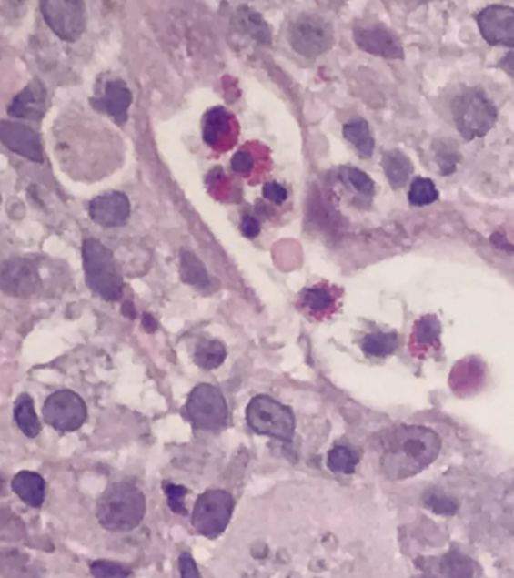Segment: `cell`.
<instances>
[{
	"label": "cell",
	"mask_w": 514,
	"mask_h": 578,
	"mask_svg": "<svg viewBox=\"0 0 514 578\" xmlns=\"http://www.w3.org/2000/svg\"><path fill=\"white\" fill-rule=\"evenodd\" d=\"M177 565H179L181 578H202L197 563H196L190 553H182L179 559H177Z\"/></svg>",
	"instance_id": "cell-40"
},
{
	"label": "cell",
	"mask_w": 514,
	"mask_h": 578,
	"mask_svg": "<svg viewBox=\"0 0 514 578\" xmlns=\"http://www.w3.org/2000/svg\"><path fill=\"white\" fill-rule=\"evenodd\" d=\"M43 288V278L35 259L13 257L0 262V291L14 299H29Z\"/></svg>",
	"instance_id": "cell-11"
},
{
	"label": "cell",
	"mask_w": 514,
	"mask_h": 578,
	"mask_svg": "<svg viewBox=\"0 0 514 578\" xmlns=\"http://www.w3.org/2000/svg\"><path fill=\"white\" fill-rule=\"evenodd\" d=\"M234 497L226 490H207L196 501L191 524L199 535L216 540L229 526L234 513Z\"/></svg>",
	"instance_id": "cell-7"
},
{
	"label": "cell",
	"mask_w": 514,
	"mask_h": 578,
	"mask_svg": "<svg viewBox=\"0 0 514 578\" xmlns=\"http://www.w3.org/2000/svg\"><path fill=\"white\" fill-rule=\"evenodd\" d=\"M142 326L147 333H154L158 329V322L156 318L152 317L151 313H145L142 318Z\"/></svg>",
	"instance_id": "cell-43"
},
{
	"label": "cell",
	"mask_w": 514,
	"mask_h": 578,
	"mask_svg": "<svg viewBox=\"0 0 514 578\" xmlns=\"http://www.w3.org/2000/svg\"><path fill=\"white\" fill-rule=\"evenodd\" d=\"M441 336V322L435 315H426L415 322L411 335V351L419 356V351H426V348L439 345Z\"/></svg>",
	"instance_id": "cell-26"
},
{
	"label": "cell",
	"mask_w": 514,
	"mask_h": 578,
	"mask_svg": "<svg viewBox=\"0 0 514 578\" xmlns=\"http://www.w3.org/2000/svg\"><path fill=\"white\" fill-rule=\"evenodd\" d=\"M47 26L66 43H74L86 29L85 4L80 0H44L39 4Z\"/></svg>",
	"instance_id": "cell-10"
},
{
	"label": "cell",
	"mask_w": 514,
	"mask_h": 578,
	"mask_svg": "<svg viewBox=\"0 0 514 578\" xmlns=\"http://www.w3.org/2000/svg\"><path fill=\"white\" fill-rule=\"evenodd\" d=\"M181 278L184 282L191 287L207 288L209 285V274L207 269L190 250H182L181 253Z\"/></svg>",
	"instance_id": "cell-31"
},
{
	"label": "cell",
	"mask_w": 514,
	"mask_h": 578,
	"mask_svg": "<svg viewBox=\"0 0 514 578\" xmlns=\"http://www.w3.org/2000/svg\"><path fill=\"white\" fill-rule=\"evenodd\" d=\"M146 513V497L135 483H110L96 502V520L104 531L126 533L140 526Z\"/></svg>",
	"instance_id": "cell-2"
},
{
	"label": "cell",
	"mask_w": 514,
	"mask_h": 578,
	"mask_svg": "<svg viewBox=\"0 0 514 578\" xmlns=\"http://www.w3.org/2000/svg\"><path fill=\"white\" fill-rule=\"evenodd\" d=\"M408 199H409V204L414 205V207H426V205L433 204L439 199V192H438L437 186L432 179L419 177L412 181Z\"/></svg>",
	"instance_id": "cell-33"
},
{
	"label": "cell",
	"mask_w": 514,
	"mask_h": 578,
	"mask_svg": "<svg viewBox=\"0 0 514 578\" xmlns=\"http://www.w3.org/2000/svg\"><path fill=\"white\" fill-rule=\"evenodd\" d=\"M227 351L221 340H202L196 347L195 363L202 370H212L220 368L225 363Z\"/></svg>",
	"instance_id": "cell-28"
},
{
	"label": "cell",
	"mask_w": 514,
	"mask_h": 578,
	"mask_svg": "<svg viewBox=\"0 0 514 578\" xmlns=\"http://www.w3.org/2000/svg\"><path fill=\"white\" fill-rule=\"evenodd\" d=\"M354 39L357 46L363 48L364 52L388 57V59H402L403 57L402 44L387 27H357L354 31Z\"/></svg>",
	"instance_id": "cell-19"
},
{
	"label": "cell",
	"mask_w": 514,
	"mask_h": 578,
	"mask_svg": "<svg viewBox=\"0 0 514 578\" xmlns=\"http://www.w3.org/2000/svg\"><path fill=\"white\" fill-rule=\"evenodd\" d=\"M246 419L256 434L268 435L281 441L294 439L297 428L294 411L271 396H255L247 405Z\"/></svg>",
	"instance_id": "cell-5"
},
{
	"label": "cell",
	"mask_w": 514,
	"mask_h": 578,
	"mask_svg": "<svg viewBox=\"0 0 514 578\" xmlns=\"http://www.w3.org/2000/svg\"><path fill=\"white\" fill-rule=\"evenodd\" d=\"M92 107L100 114L113 117L116 124L122 126L128 119V109L133 103V94L124 80H110L104 85L101 96H92Z\"/></svg>",
	"instance_id": "cell-17"
},
{
	"label": "cell",
	"mask_w": 514,
	"mask_h": 578,
	"mask_svg": "<svg viewBox=\"0 0 514 578\" xmlns=\"http://www.w3.org/2000/svg\"><path fill=\"white\" fill-rule=\"evenodd\" d=\"M241 232L244 237L247 238H256L257 235L260 234V223L255 216H250V214H247L244 216L241 220Z\"/></svg>",
	"instance_id": "cell-41"
},
{
	"label": "cell",
	"mask_w": 514,
	"mask_h": 578,
	"mask_svg": "<svg viewBox=\"0 0 514 578\" xmlns=\"http://www.w3.org/2000/svg\"><path fill=\"white\" fill-rule=\"evenodd\" d=\"M287 41L301 56L315 59L333 47L334 29L319 14H299L287 26Z\"/></svg>",
	"instance_id": "cell-6"
},
{
	"label": "cell",
	"mask_w": 514,
	"mask_h": 578,
	"mask_svg": "<svg viewBox=\"0 0 514 578\" xmlns=\"http://www.w3.org/2000/svg\"><path fill=\"white\" fill-rule=\"evenodd\" d=\"M43 418L57 432H74L86 423L87 405L76 391L62 389L44 401Z\"/></svg>",
	"instance_id": "cell-9"
},
{
	"label": "cell",
	"mask_w": 514,
	"mask_h": 578,
	"mask_svg": "<svg viewBox=\"0 0 514 578\" xmlns=\"http://www.w3.org/2000/svg\"><path fill=\"white\" fill-rule=\"evenodd\" d=\"M0 202H2V196H0Z\"/></svg>",
	"instance_id": "cell-45"
},
{
	"label": "cell",
	"mask_w": 514,
	"mask_h": 578,
	"mask_svg": "<svg viewBox=\"0 0 514 578\" xmlns=\"http://www.w3.org/2000/svg\"><path fill=\"white\" fill-rule=\"evenodd\" d=\"M343 291L328 282L316 283L306 288L298 297L299 310L313 319H327L333 317L340 308Z\"/></svg>",
	"instance_id": "cell-15"
},
{
	"label": "cell",
	"mask_w": 514,
	"mask_h": 578,
	"mask_svg": "<svg viewBox=\"0 0 514 578\" xmlns=\"http://www.w3.org/2000/svg\"><path fill=\"white\" fill-rule=\"evenodd\" d=\"M481 36L490 46L514 47V8L506 5H490L477 14Z\"/></svg>",
	"instance_id": "cell-13"
},
{
	"label": "cell",
	"mask_w": 514,
	"mask_h": 578,
	"mask_svg": "<svg viewBox=\"0 0 514 578\" xmlns=\"http://www.w3.org/2000/svg\"><path fill=\"white\" fill-rule=\"evenodd\" d=\"M186 418L197 430L220 431L227 422V404L220 389L212 384L196 386L188 395Z\"/></svg>",
	"instance_id": "cell-8"
},
{
	"label": "cell",
	"mask_w": 514,
	"mask_h": 578,
	"mask_svg": "<svg viewBox=\"0 0 514 578\" xmlns=\"http://www.w3.org/2000/svg\"><path fill=\"white\" fill-rule=\"evenodd\" d=\"M343 136L349 142L361 158H370L375 151V137L366 119L357 117L350 119L343 126Z\"/></svg>",
	"instance_id": "cell-25"
},
{
	"label": "cell",
	"mask_w": 514,
	"mask_h": 578,
	"mask_svg": "<svg viewBox=\"0 0 514 578\" xmlns=\"http://www.w3.org/2000/svg\"><path fill=\"white\" fill-rule=\"evenodd\" d=\"M83 270L87 287L103 300L119 301L124 296V278L112 250L100 239L86 238L82 246Z\"/></svg>",
	"instance_id": "cell-3"
},
{
	"label": "cell",
	"mask_w": 514,
	"mask_h": 578,
	"mask_svg": "<svg viewBox=\"0 0 514 578\" xmlns=\"http://www.w3.org/2000/svg\"><path fill=\"white\" fill-rule=\"evenodd\" d=\"M358 461V455L352 449L346 448V446H334L328 452V458H327V465L334 473H354Z\"/></svg>",
	"instance_id": "cell-32"
},
{
	"label": "cell",
	"mask_w": 514,
	"mask_h": 578,
	"mask_svg": "<svg viewBox=\"0 0 514 578\" xmlns=\"http://www.w3.org/2000/svg\"><path fill=\"white\" fill-rule=\"evenodd\" d=\"M47 114V87L39 78H34L9 103L8 115L15 119L39 121Z\"/></svg>",
	"instance_id": "cell-18"
},
{
	"label": "cell",
	"mask_w": 514,
	"mask_h": 578,
	"mask_svg": "<svg viewBox=\"0 0 514 578\" xmlns=\"http://www.w3.org/2000/svg\"><path fill=\"white\" fill-rule=\"evenodd\" d=\"M454 127L465 140L479 139L492 130L498 110L488 94L479 86L463 87L451 101Z\"/></svg>",
	"instance_id": "cell-4"
},
{
	"label": "cell",
	"mask_w": 514,
	"mask_h": 578,
	"mask_svg": "<svg viewBox=\"0 0 514 578\" xmlns=\"http://www.w3.org/2000/svg\"><path fill=\"white\" fill-rule=\"evenodd\" d=\"M423 502L426 504V508L430 509L435 513H439V515L451 517V515L458 512V502L454 501L453 497L447 496L444 492H426Z\"/></svg>",
	"instance_id": "cell-35"
},
{
	"label": "cell",
	"mask_w": 514,
	"mask_h": 578,
	"mask_svg": "<svg viewBox=\"0 0 514 578\" xmlns=\"http://www.w3.org/2000/svg\"><path fill=\"white\" fill-rule=\"evenodd\" d=\"M207 188L217 199L226 200L230 192L229 179L226 178L225 172L220 167H216L207 175Z\"/></svg>",
	"instance_id": "cell-37"
},
{
	"label": "cell",
	"mask_w": 514,
	"mask_h": 578,
	"mask_svg": "<svg viewBox=\"0 0 514 578\" xmlns=\"http://www.w3.org/2000/svg\"><path fill=\"white\" fill-rule=\"evenodd\" d=\"M14 422L18 426V430L27 439H36L41 434V422L38 414L35 411L34 398L29 393L18 395L15 404H14Z\"/></svg>",
	"instance_id": "cell-23"
},
{
	"label": "cell",
	"mask_w": 514,
	"mask_h": 578,
	"mask_svg": "<svg viewBox=\"0 0 514 578\" xmlns=\"http://www.w3.org/2000/svg\"><path fill=\"white\" fill-rule=\"evenodd\" d=\"M0 142L17 156L34 163H43V142L38 133L17 121H0Z\"/></svg>",
	"instance_id": "cell-14"
},
{
	"label": "cell",
	"mask_w": 514,
	"mask_h": 578,
	"mask_svg": "<svg viewBox=\"0 0 514 578\" xmlns=\"http://www.w3.org/2000/svg\"><path fill=\"white\" fill-rule=\"evenodd\" d=\"M338 178L346 188L357 192V196L364 200V204L372 202L373 196L377 193V186L366 172L355 166H343L338 170Z\"/></svg>",
	"instance_id": "cell-27"
},
{
	"label": "cell",
	"mask_w": 514,
	"mask_h": 578,
	"mask_svg": "<svg viewBox=\"0 0 514 578\" xmlns=\"http://www.w3.org/2000/svg\"><path fill=\"white\" fill-rule=\"evenodd\" d=\"M476 570V562L459 552L447 553L439 562V571L444 578H472Z\"/></svg>",
	"instance_id": "cell-29"
},
{
	"label": "cell",
	"mask_w": 514,
	"mask_h": 578,
	"mask_svg": "<svg viewBox=\"0 0 514 578\" xmlns=\"http://www.w3.org/2000/svg\"><path fill=\"white\" fill-rule=\"evenodd\" d=\"M232 23H234V26L239 32L247 34L257 43L269 44L271 39H273V32H271V27H269L267 20L257 11L247 6V5H241L235 11Z\"/></svg>",
	"instance_id": "cell-22"
},
{
	"label": "cell",
	"mask_w": 514,
	"mask_h": 578,
	"mask_svg": "<svg viewBox=\"0 0 514 578\" xmlns=\"http://www.w3.org/2000/svg\"><path fill=\"white\" fill-rule=\"evenodd\" d=\"M205 144L217 153H226L238 142L239 124L237 117L225 107L207 110L202 122Z\"/></svg>",
	"instance_id": "cell-12"
},
{
	"label": "cell",
	"mask_w": 514,
	"mask_h": 578,
	"mask_svg": "<svg viewBox=\"0 0 514 578\" xmlns=\"http://www.w3.org/2000/svg\"><path fill=\"white\" fill-rule=\"evenodd\" d=\"M442 440L423 425L389 426L379 435L380 469L389 481L414 478L437 461Z\"/></svg>",
	"instance_id": "cell-1"
},
{
	"label": "cell",
	"mask_w": 514,
	"mask_h": 578,
	"mask_svg": "<svg viewBox=\"0 0 514 578\" xmlns=\"http://www.w3.org/2000/svg\"><path fill=\"white\" fill-rule=\"evenodd\" d=\"M398 348V333H385V331H375L370 335L364 336L361 340V350L368 356L384 359V357L393 354Z\"/></svg>",
	"instance_id": "cell-30"
},
{
	"label": "cell",
	"mask_w": 514,
	"mask_h": 578,
	"mask_svg": "<svg viewBox=\"0 0 514 578\" xmlns=\"http://www.w3.org/2000/svg\"><path fill=\"white\" fill-rule=\"evenodd\" d=\"M499 68L506 71L507 75L510 76L514 80V50L507 53L506 56L502 57L499 61Z\"/></svg>",
	"instance_id": "cell-42"
},
{
	"label": "cell",
	"mask_w": 514,
	"mask_h": 578,
	"mask_svg": "<svg viewBox=\"0 0 514 578\" xmlns=\"http://www.w3.org/2000/svg\"><path fill=\"white\" fill-rule=\"evenodd\" d=\"M380 165H382L385 177L393 188H402L409 181L412 172H414L412 161L398 149L387 151L382 157Z\"/></svg>",
	"instance_id": "cell-24"
},
{
	"label": "cell",
	"mask_w": 514,
	"mask_h": 578,
	"mask_svg": "<svg viewBox=\"0 0 514 578\" xmlns=\"http://www.w3.org/2000/svg\"><path fill=\"white\" fill-rule=\"evenodd\" d=\"M89 570L94 578H128L131 575L130 565L106 559L92 562Z\"/></svg>",
	"instance_id": "cell-34"
},
{
	"label": "cell",
	"mask_w": 514,
	"mask_h": 578,
	"mask_svg": "<svg viewBox=\"0 0 514 578\" xmlns=\"http://www.w3.org/2000/svg\"><path fill=\"white\" fill-rule=\"evenodd\" d=\"M262 193H264L265 200H268V202L274 205H283L286 200H287V198H289L287 188H286L285 186H281L280 183H276V181L265 183Z\"/></svg>",
	"instance_id": "cell-39"
},
{
	"label": "cell",
	"mask_w": 514,
	"mask_h": 578,
	"mask_svg": "<svg viewBox=\"0 0 514 578\" xmlns=\"http://www.w3.org/2000/svg\"><path fill=\"white\" fill-rule=\"evenodd\" d=\"M122 313H124L126 318H131V319L136 318L135 306H133L131 301H126V303H124V306H122Z\"/></svg>",
	"instance_id": "cell-44"
},
{
	"label": "cell",
	"mask_w": 514,
	"mask_h": 578,
	"mask_svg": "<svg viewBox=\"0 0 514 578\" xmlns=\"http://www.w3.org/2000/svg\"><path fill=\"white\" fill-rule=\"evenodd\" d=\"M14 494L29 508L39 509L47 496V482L41 474L31 470H22L11 481Z\"/></svg>",
	"instance_id": "cell-21"
},
{
	"label": "cell",
	"mask_w": 514,
	"mask_h": 578,
	"mask_svg": "<svg viewBox=\"0 0 514 578\" xmlns=\"http://www.w3.org/2000/svg\"><path fill=\"white\" fill-rule=\"evenodd\" d=\"M269 165L268 148L259 142L247 144L230 158V167L235 174L250 179L251 183H256L255 179H259L269 169Z\"/></svg>",
	"instance_id": "cell-20"
},
{
	"label": "cell",
	"mask_w": 514,
	"mask_h": 578,
	"mask_svg": "<svg viewBox=\"0 0 514 578\" xmlns=\"http://www.w3.org/2000/svg\"><path fill=\"white\" fill-rule=\"evenodd\" d=\"M165 488L166 496H167V502H169V508L172 512L179 513V515H186V509L184 506V499H186V490L182 485L177 483L165 482L163 485Z\"/></svg>",
	"instance_id": "cell-36"
},
{
	"label": "cell",
	"mask_w": 514,
	"mask_h": 578,
	"mask_svg": "<svg viewBox=\"0 0 514 578\" xmlns=\"http://www.w3.org/2000/svg\"><path fill=\"white\" fill-rule=\"evenodd\" d=\"M459 160H460V156L456 153V149L449 148V145H447L446 142L438 145L437 163L442 175L453 174Z\"/></svg>",
	"instance_id": "cell-38"
},
{
	"label": "cell",
	"mask_w": 514,
	"mask_h": 578,
	"mask_svg": "<svg viewBox=\"0 0 514 578\" xmlns=\"http://www.w3.org/2000/svg\"><path fill=\"white\" fill-rule=\"evenodd\" d=\"M131 214L128 196L121 192H108L96 196L89 204V218L103 228L124 227Z\"/></svg>",
	"instance_id": "cell-16"
}]
</instances>
